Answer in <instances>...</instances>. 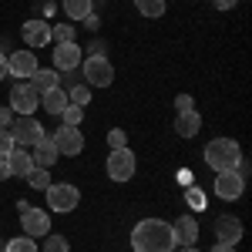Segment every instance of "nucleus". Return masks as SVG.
I'll return each mask as SVG.
<instances>
[{"instance_id":"33","label":"nucleus","mask_w":252,"mask_h":252,"mask_svg":"<svg viewBox=\"0 0 252 252\" xmlns=\"http://www.w3.org/2000/svg\"><path fill=\"white\" fill-rule=\"evenodd\" d=\"M14 111H10V108H0V128H10V125H14Z\"/></svg>"},{"instance_id":"37","label":"nucleus","mask_w":252,"mask_h":252,"mask_svg":"<svg viewBox=\"0 0 252 252\" xmlns=\"http://www.w3.org/2000/svg\"><path fill=\"white\" fill-rule=\"evenodd\" d=\"M212 252H235V246H229V242H215Z\"/></svg>"},{"instance_id":"29","label":"nucleus","mask_w":252,"mask_h":252,"mask_svg":"<svg viewBox=\"0 0 252 252\" xmlns=\"http://www.w3.org/2000/svg\"><path fill=\"white\" fill-rule=\"evenodd\" d=\"M108 148H111V152L128 148V135H125V128H111V131H108Z\"/></svg>"},{"instance_id":"16","label":"nucleus","mask_w":252,"mask_h":252,"mask_svg":"<svg viewBox=\"0 0 252 252\" xmlns=\"http://www.w3.org/2000/svg\"><path fill=\"white\" fill-rule=\"evenodd\" d=\"M175 229V242L178 246H195L198 242V222L195 215H178V222H172Z\"/></svg>"},{"instance_id":"15","label":"nucleus","mask_w":252,"mask_h":252,"mask_svg":"<svg viewBox=\"0 0 252 252\" xmlns=\"http://www.w3.org/2000/svg\"><path fill=\"white\" fill-rule=\"evenodd\" d=\"M24 44L27 47H44L51 44V24L47 20H24Z\"/></svg>"},{"instance_id":"31","label":"nucleus","mask_w":252,"mask_h":252,"mask_svg":"<svg viewBox=\"0 0 252 252\" xmlns=\"http://www.w3.org/2000/svg\"><path fill=\"white\" fill-rule=\"evenodd\" d=\"M185 198H189V205H192V209H205V195L198 192V189H189Z\"/></svg>"},{"instance_id":"9","label":"nucleus","mask_w":252,"mask_h":252,"mask_svg":"<svg viewBox=\"0 0 252 252\" xmlns=\"http://www.w3.org/2000/svg\"><path fill=\"white\" fill-rule=\"evenodd\" d=\"M37 54L27 47V51H14L10 58H7V74H14L17 81H31L34 78V71H37Z\"/></svg>"},{"instance_id":"1","label":"nucleus","mask_w":252,"mask_h":252,"mask_svg":"<svg viewBox=\"0 0 252 252\" xmlns=\"http://www.w3.org/2000/svg\"><path fill=\"white\" fill-rule=\"evenodd\" d=\"M175 229L165 219H141L131 229V249L135 252H175Z\"/></svg>"},{"instance_id":"40","label":"nucleus","mask_w":252,"mask_h":252,"mask_svg":"<svg viewBox=\"0 0 252 252\" xmlns=\"http://www.w3.org/2000/svg\"><path fill=\"white\" fill-rule=\"evenodd\" d=\"M178 252H198V249H195V246H182Z\"/></svg>"},{"instance_id":"36","label":"nucleus","mask_w":252,"mask_h":252,"mask_svg":"<svg viewBox=\"0 0 252 252\" xmlns=\"http://www.w3.org/2000/svg\"><path fill=\"white\" fill-rule=\"evenodd\" d=\"M215 7H219V10H232L235 3H239V0H212Z\"/></svg>"},{"instance_id":"5","label":"nucleus","mask_w":252,"mask_h":252,"mask_svg":"<svg viewBox=\"0 0 252 252\" xmlns=\"http://www.w3.org/2000/svg\"><path fill=\"white\" fill-rule=\"evenodd\" d=\"M7 131H10V138H14L17 148H31V145H37L40 138H44V125H40L34 115H17Z\"/></svg>"},{"instance_id":"12","label":"nucleus","mask_w":252,"mask_h":252,"mask_svg":"<svg viewBox=\"0 0 252 252\" xmlns=\"http://www.w3.org/2000/svg\"><path fill=\"white\" fill-rule=\"evenodd\" d=\"M54 145H58V155H81L84 152V135H81V128H64L61 125L58 131H54Z\"/></svg>"},{"instance_id":"8","label":"nucleus","mask_w":252,"mask_h":252,"mask_svg":"<svg viewBox=\"0 0 252 252\" xmlns=\"http://www.w3.org/2000/svg\"><path fill=\"white\" fill-rule=\"evenodd\" d=\"M135 172H138V161L131 148H118L108 155V178L111 182H131Z\"/></svg>"},{"instance_id":"3","label":"nucleus","mask_w":252,"mask_h":252,"mask_svg":"<svg viewBox=\"0 0 252 252\" xmlns=\"http://www.w3.org/2000/svg\"><path fill=\"white\" fill-rule=\"evenodd\" d=\"M81 74H84L88 88H111L115 84V64L104 54H91V58L81 61Z\"/></svg>"},{"instance_id":"22","label":"nucleus","mask_w":252,"mask_h":252,"mask_svg":"<svg viewBox=\"0 0 252 252\" xmlns=\"http://www.w3.org/2000/svg\"><path fill=\"white\" fill-rule=\"evenodd\" d=\"M135 7H138V14L141 17H148V20H158L161 14H165V0H135Z\"/></svg>"},{"instance_id":"25","label":"nucleus","mask_w":252,"mask_h":252,"mask_svg":"<svg viewBox=\"0 0 252 252\" xmlns=\"http://www.w3.org/2000/svg\"><path fill=\"white\" fill-rule=\"evenodd\" d=\"M7 252H40V249H37V239H31V235H17V239L7 242Z\"/></svg>"},{"instance_id":"21","label":"nucleus","mask_w":252,"mask_h":252,"mask_svg":"<svg viewBox=\"0 0 252 252\" xmlns=\"http://www.w3.org/2000/svg\"><path fill=\"white\" fill-rule=\"evenodd\" d=\"M61 3H64V14H67L71 20H84L91 10H94L91 0H61Z\"/></svg>"},{"instance_id":"35","label":"nucleus","mask_w":252,"mask_h":252,"mask_svg":"<svg viewBox=\"0 0 252 252\" xmlns=\"http://www.w3.org/2000/svg\"><path fill=\"white\" fill-rule=\"evenodd\" d=\"M91 54H104V44H101V40H91V44H88V58H91Z\"/></svg>"},{"instance_id":"30","label":"nucleus","mask_w":252,"mask_h":252,"mask_svg":"<svg viewBox=\"0 0 252 252\" xmlns=\"http://www.w3.org/2000/svg\"><path fill=\"white\" fill-rule=\"evenodd\" d=\"M17 145H14V138H10V131L7 128H0V158H7L10 152H14Z\"/></svg>"},{"instance_id":"28","label":"nucleus","mask_w":252,"mask_h":252,"mask_svg":"<svg viewBox=\"0 0 252 252\" xmlns=\"http://www.w3.org/2000/svg\"><path fill=\"white\" fill-rule=\"evenodd\" d=\"M67 101H71V104H78V108H84V104L91 101V88H88V84L71 88V91H67Z\"/></svg>"},{"instance_id":"2","label":"nucleus","mask_w":252,"mask_h":252,"mask_svg":"<svg viewBox=\"0 0 252 252\" xmlns=\"http://www.w3.org/2000/svg\"><path fill=\"white\" fill-rule=\"evenodd\" d=\"M202 155H205V165L212 172H235L242 165V148H239V141H232V138H212Z\"/></svg>"},{"instance_id":"24","label":"nucleus","mask_w":252,"mask_h":252,"mask_svg":"<svg viewBox=\"0 0 252 252\" xmlns=\"http://www.w3.org/2000/svg\"><path fill=\"white\" fill-rule=\"evenodd\" d=\"M27 185H31V189H37V192H44V189L51 185V168H31Z\"/></svg>"},{"instance_id":"7","label":"nucleus","mask_w":252,"mask_h":252,"mask_svg":"<svg viewBox=\"0 0 252 252\" xmlns=\"http://www.w3.org/2000/svg\"><path fill=\"white\" fill-rule=\"evenodd\" d=\"M37 108H40L37 88H34L31 81H17V84L10 88V111H14V115H34Z\"/></svg>"},{"instance_id":"6","label":"nucleus","mask_w":252,"mask_h":252,"mask_svg":"<svg viewBox=\"0 0 252 252\" xmlns=\"http://www.w3.org/2000/svg\"><path fill=\"white\" fill-rule=\"evenodd\" d=\"M17 209H20V229H24V235L44 239V235L51 232V215L44 212V209H34L27 202H17Z\"/></svg>"},{"instance_id":"18","label":"nucleus","mask_w":252,"mask_h":252,"mask_svg":"<svg viewBox=\"0 0 252 252\" xmlns=\"http://www.w3.org/2000/svg\"><path fill=\"white\" fill-rule=\"evenodd\" d=\"M198 128H202V115L198 111H178V118H175V131H178V138H195L198 135Z\"/></svg>"},{"instance_id":"17","label":"nucleus","mask_w":252,"mask_h":252,"mask_svg":"<svg viewBox=\"0 0 252 252\" xmlns=\"http://www.w3.org/2000/svg\"><path fill=\"white\" fill-rule=\"evenodd\" d=\"M7 168H10V178H27L31 168H34V158H31L27 148H14L7 155Z\"/></svg>"},{"instance_id":"23","label":"nucleus","mask_w":252,"mask_h":252,"mask_svg":"<svg viewBox=\"0 0 252 252\" xmlns=\"http://www.w3.org/2000/svg\"><path fill=\"white\" fill-rule=\"evenodd\" d=\"M58 118L64 121V128H78L81 121H84V108H78V104H71V101H67V108H64Z\"/></svg>"},{"instance_id":"39","label":"nucleus","mask_w":252,"mask_h":252,"mask_svg":"<svg viewBox=\"0 0 252 252\" xmlns=\"http://www.w3.org/2000/svg\"><path fill=\"white\" fill-rule=\"evenodd\" d=\"M3 78H10V74H7V58L0 54V81H3Z\"/></svg>"},{"instance_id":"13","label":"nucleus","mask_w":252,"mask_h":252,"mask_svg":"<svg viewBox=\"0 0 252 252\" xmlns=\"http://www.w3.org/2000/svg\"><path fill=\"white\" fill-rule=\"evenodd\" d=\"M31 158H34V168H54V161H58V145H54V138L44 135L37 145H31Z\"/></svg>"},{"instance_id":"10","label":"nucleus","mask_w":252,"mask_h":252,"mask_svg":"<svg viewBox=\"0 0 252 252\" xmlns=\"http://www.w3.org/2000/svg\"><path fill=\"white\" fill-rule=\"evenodd\" d=\"M242 192H246V175H239V172H215V195H219V198L235 202V198H242Z\"/></svg>"},{"instance_id":"20","label":"nucleus","mask_w":252,"mask_h":252,"mask_svg":"<svg viewBox=\"0 0 252 252\" xmlns=\"http://www.w3.org/2000/svg\"><path fill=\"white\" fill-rule=\"evenodd\" d=\"M31 84L37 88V94H44V91H51V88H58V84H61V74L54 71V67H37L34 78H31Z\"/></svg>"},{"instance_id":"38","label":"nucleus","mask_w":252,"mask_h":252,"mask_svg":"<svg viewBox=\"0 0 252 252\" xmlns=\"http://www.w3.org/2000/svg\"><path fill=\"white\" fill-rule=\"evenodd\" d=\"M10 178V168H7V158H0V182Z\"/></svg>"},{"instance_id":"32","label":"nucleus","mask_w":252,"mask_h":252,"mask_svg":"<svg viewBox=\"0 0 252 252\" xmlns=\"http://www.w3.org/2000/svg\"><path fill=\"white\" fill-rule=\"evenodd\" d=\"M175 108H178V111H192V108H195V97L192 94H178V97H175Z\"/></svg>"},{"instance_id":"26","label":"nucleus","mask_w":252,"mask_h":252,"mask_svg":"<svg viewBox=\"0 0 252 252\" xmlns=\"http://www.w3.org/2000/svg\"><path fill=\"white\" fill-rule=\"evenodd\" d=\"M44 252H71V242L64 235H44Z\"/></svg>"},{"instance_id":"27","label":"nucleus","mask_w":252,"mask_h":252,"mask_svg":"<svg viewBox=\"0 0 252 252\" xmlns=\"http://www.w3.org/2000/svg\"><path fill=\"white\" fill-rule=\"evenodd\" d=\"M51 40H54V44L74 40V24H58V27H51Z\"/></svg>"},{"instance_id":"34","label":"nucleus","mask_w":252,"mask_h":252,"mask_svg":"<svg viewBox=\"0 0 252 252\" xmlns=\"http://www.w3.org/2000/svg\"><path fill=\"white\" fill-rule=\"evenodd\" d=\"M84 27H88V31H97V27H101V20H97V14H94V10H91V14L84 17Z\"/></svg>"},{"instance_id":"14","label":"nucleus","mask_w":252,"mask_h":252,"mask_svg":"<svg viewBox=\"0 0 252 252\" xmlns=\"http://www.w3.org/2000/svg\"><path fill=\"white\" fill-rule=\"evenodd\" d=\"M242 239V222L235 215H219L215 219V242H229V246H239Z\"/></svg>"},{"instance_id":"19","label":"nucleus","mask_w":252,"mask_h":252,"mask_svg":"<svg viewBox=\"0 0 252 252\" xmlns=\"http://www.w3.org/2000/svg\"><path fill=\"white\" fill-rule=\"evenodd\" d=\"M40 108H44L47 115H61V111L67 108V91H61V88L44 91V94H40Z\"/></svg>"},{"instance_id":"4","label":"nucleus","mask_w":252,"mask_h":252,"mask_svg":"<svg viewBox=\"0 0 252 252\" xmlns=\"http://www.w3.org/2000/svg\"><path fill=\"white\" fill-rule=\"evenodd\" d=\"M44 192H47V209H51V212H58V215L74 212V209H78V202H81V192L74 189V185H71V182L47 185Z\"/></svg>"},{"instance_id":"11","label":"nucleus","mask_w":252,"mask_h":252,"mask_svg":"<svg viewBox=\"0 0 252 252\" xmlns=\"http://www.w3.org/2000/svg\"><path fill=\"white\" fill-rule=\"evenodd\" d=\"M81 61H84V47H78L74 40H67V44H58V47H54V71H58V74H61V71H67V74L78 71Z\"/></svg>"}]
</instances>
